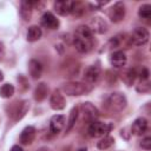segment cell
<instances>
[{"label": "cell", "mask_w": 151, "mask_h": 151, "mask_svg": "<svg viewBox=\"0 0 151 151\" xmlns=\"http://www.w3.org/2000/svg\"><path fill=\"white\" fill-rule=\"evenodd\" d=\"M14 94V86L12 84H4L0 86V97L9 98Z\"/></svg>", "instance_id": "24"}, {"label": "cell", "mask_w": 151, "mask_h": 151, "mask_svg": "<svg viewBox=\"0 0 151 151\" xmlns=\"http://www.w3.org/2000/svg\"><path fill=\"white\" fill-rule=\"evenodd\" d=\"M11 151H24V150H22V147L19 146V145H13L12 149H11Z\"/></svg>", "instance_id": "31"}, {"label": "cell", "mask_w": 151, "mask_h": 151, "mask_svg": "<svg viewBox=\"0 0 151 151\" xmlns=\"http://www.w3.org/2000/svg\"><path fill=\"white\" fill-rule=\"evenodd\" d=\"M87 27L91 29L92 33L96 32V33L103 34V33H105V32L107 31V24H106V21H105L103 18H100V17H94V18H92V19L90 20V24H88Z\"/></svg>", "instance_id": "8"}, {"label": "cell", "mask_w": 151, "mask_h": 151, "mask_svg": "<svg viewBox=\"0 0 151 151\" xmlns=\"http://www.w3.org/2000/svg\"><path fill=\"white\" fill-rule=\"evenodd\" d=\"M65 116L55 114L50 120V130L52 133H59L65 127Z\"/></svg>", "instance_id": "11"}, {"label": "cell", "mask_w": 151, "mask_h": 151, "mask_svg": "<svg viewBox=\"0 0 151 151\" xmlns=\"http://www.w3.org/2000/svg\"><path fill=\"white\" fill-rule=\"evenodd\" d=\"M50 105L53 110H63L66 106V100L60 90H54L50 98Z\"/></svg>", "instance_id": "9"}, {"label": "cell", "mask_w": 151, "mask_h": 151, "mask_svg": "<svg viewBox=\"0 0 151 151\" xmlns=\"http://www.w3.org/2000/svg\"><path fill=\"white\" fill-rule=\"evenodd\" d=\"M147 78H149V71H147V68H143V70H142V73H140V79H142V81H143V80H147Z\"/></svg>", "instance_id": "30"}, {"label": "cell", "mask_w": 151, "mask_h": 151, "mask_svg": "<svg viewBox=\"0 0 151 151\" xmlns=\"http://www.w3.org/2000/svg\"><path fill=\"white\" fill-rule=\"evenodd\" d=\"M110 64L113 67H123L126 64V54L123 51H114L110 54Z\"/></svg>", "instance_id": "12"}, {"label": "cell", "mask_w": 151, "mask_h": 151, "mask_svg": "<svg viewBox=\"0 0 151 151\" xmlns=\"http://www.w3.org/2000/svg\"><path fill=\"white\" fill-rule=\"evenodd\" d=\"M35 129L33 126H26L20 133V143L22 145H28L34 140Z\"/></svg>", "instance_id": "16"}, {"label": "cell", "mask_w": 151, "mask_h": 151, "mask_svg": "<svg viewBox=\"0 0 151 151\" xmlns=\"http://www.w3.org/2000/svg\"><path fill=\"white\" fill-rule=\"evenodd\" d=\"M28 71H29V76L33 79L40 78L41 73H42V66H41L40 61H38L35 59H31L28 63Z\"/></svg>", "instance_id": "17"}, {"label": "cell", "mask_w": 151, "mask_h": 151, "mask_svg": "<svg viewBox=\"0 0 151 151\" xmlns=\"http://www.w3.org/2000/svg\"><path fill=\"white\" fill-rule=\"evenodd\" d=\"M137 91H138V92H142V93L149 92V91H150V83H149L147 80H143V81L137 86Z\"/></svg>", "instance_id": "28"}, {"label": "cell", "mask_w": 151, "mask_h": 151, "mask_svg": "<svg viewBox=\"0 0 151 151\" xmlns=\"http://www.w3.org/2000/svg\"><path fill=\"white\" fill-rule=\"evenodd\" d=\"M2 78H4V76H2V72H1V71H0V81H1V80H2Z\"/></svg>", "instance_id": "33"}, {"label": "cell", "mask_w": 151, "mask_h": 151, "mask_svg": "<svg viewBox=\"0 0 151 151\" xmlns=\"http://www.w3.org/2000/svg\"><path fill=\"white\" fill-rule=\"evenodd\" d=\"M126 98L123 93L119 92H114L111 93L104 101V107L106 111L111 112V113H118L122 112L125 107H126Z\"/></svg>", "instance_id": "2"}, {"label": "cell", "mask_w": 151, "mask_h": 151, "mask_svg": "<svg viewBox=\"0 0 151 151\" xmlns=\"http://www.w3.org/2000/svg\"><path fill=\"white\" fill-rule=\"evenodd\" d=\"M136 71L134 70H129L126 73H125V76H124V80L129 84V85H131L133 81H134V79H136Z\"/></svg>", "instance_id": "27"}, {"label": "cell", "mask_w": 151, "mask_h": 151, "mask_svg": "<svg viewBox=\"0 0 151 151\" xmlns=\"http://www.w3.org/2000/svg\"><path fill=\"white\" fill-rule=\"evenodd\" d=\"M73 1L70 0H58L54 2V9L60 15H67L71 13Z\"/></svg>", "instance_id": "14"}, {"label": "cell", "mask_w": 151, "mask_h": 151, "mask_svg": "<svg viewBox=\"0 0 151 151\" xmlns=\"http://www.w3.org/2000/svg\"><path fill=\"white\" fill-rule=\"evenodd\" d=\"M41 34H42L41 28L39 26H37V25H33L27 31V40L31 41V42L37 41V40H39L41 38Z\"/></svg>", "instance_id": "21"}, {"label": "cell", "mask_w": 151, "mask_h": 151, "mask_svg": "<svg viewBox=\"0 0 151 151\" xmlns=\"http://www.w3.org/2000/svg\"><path fill=\"white\" fill-rule=\"evenodd\" d=\"M147 130V120L143 117L140 118H137L133 123H132V126H131V132L136 136H142L146 132Z\"/></svg>", "instance_id": "13"}, {"label": "cell", "mask_w": 151, "mask_h": 151, "mask_svg": "<svg viewBox=\"0 0 151 151\" xmlns=\"http://www.w3.org/2000/svg\"><path fill=\"white\" fill-rule=\"evenodd\" d=\"M112 129V125L111 124H107V123H101V122H92L87 129V132L91 137H104L106 136Z\"/></svg>", "instance_id": "4"}, {"label": "cell", "mask_w": 151, "mask_h": 151, "mask_svg": "<svg viewBox=\"0 0 151 151\" xmlns=\"http://www.w3.org/2000/svg\"><path fill=\"white\" fill-rule=\"evenodd\" d=\"M113 143H114L113 137H111V136H104V137L97 143V147L100 149V150H106V149H109L110 146H112Z\"/></svg>", "instance_id": "23"}, {"label": "cell", "mask_w": 151, "mask_h": 151, "mask_svg": "<svg viewBox=\"0 0 151 151\" xmlns=\"http://www.w3.org/2000/svg\"><path fill=\"white\" fill-rule=\"evenodd\" d=\"M41 24H42V26H45L46 28H50V29H55L59 27V20L51 12L44 13V15L41 17Z\"/></svg>", "instance_id": "15"}, {"label": "cell", "mask_w": 151, "mask_h": 151, "mask_svg": "<svg viewBox=\"0 0 151 151\" xmlns=\"http://www.w3.org/2000/svg\"><path fill=\"white\" fill-rule=\"evenodd\" d=\"M138 14H139V17L143 18V19H150V17H151V6H150L149 4L142 5V6L139 7Z\"/></svg>", "instance_id": "26"}, {"label": "cell", "mask_w": 151, "mask_h": 151, "mask_svg": "<svg viewBox=\"0 0 151 151\" xmlns=\"http://www.w3.org/2000/svg\"><path fill=\"white\" fill-rule=\"evenodd\" d=\"M140 146L145 150H150L151 149V137H145L142 143H140Z\"/></svg>", "instance_id": "29"}, {"label": "cell", "mask_w": 151, "mask_h": 151, "mask_svg": "<svg viewBox=\"0 0 151 151\" xmlns=\"http://www.w3.org/2000/svg\"><path fill=\"white\" fill-rule=\"evenodd\" d=\"M85 12V7L81 2H74L73 1V5H72V9H71V13L74 15V17H80L83 15Z\"/></svg>", "instance_id": "25"}, {"label": "cell", "mask_w": 151, "mask_h": 151, "mask_svg": "<svg viewBox=\"0 0 151 151\" xmlns=\"http://www.w3.org/2000/svg\"><path fill=\"white\" fill-rule=\"evenodd\" d=\"M78 116H79V107H78V106H74V107L71 110V112H70V117H68L66 131H70V130L74 126V124H76V122H77V119H78Z\"/></svg>", "instance_id": "22"}, {"label": "cell", "mask_w": 151, "mask_h": 151, "mask_svg": "<svg viewBox=\"0 0 151 151\" xmlns=\"http://www.w3.org/2000/svg\"><path fill=\"white\" fill-rule=\"evenodd\" d=\"M100 67L99 66H96V65H92L90 67H87L84 72V80L87 83V84H93L96 83L99 77H100Z\"/></svg>", "instance_id": "10"}, {"label": "cell", "mask_w": 151, "mask_h": 151, "mask_svg": "<svg viewBox=\"0 0 151 151\" xmlns=\"http://www.w3.org/2000/svg\"><path fill=\"white\" fill-rule=\"evenodd\" d=\"M125 17V5L122 1L113 4V6L109 9V18L112 22H119Z\"/></svg>", "instance_id": "5"}, {"label": "cell", "mask_w": 151, "mask_h": 151, "mask_svg": "<svg viewBox=\"0 0 151 151\" xmlns=\"http://www.w3.org/2000/svg\"><path fill=\"white\" fill-rule=\"evenodd\" d=\"M73 45L80 53H87L93 47V33L87 26H79L76 29Z\"/></svg>", "instance_id": "1"}, {"label": "cell", "mask_w": 151, "mask_h": 151, "mask_svg": "<svg viewBox=\"0 0 151 151\" xmlns=\"http://www.w3.org/2000/svg\"><path fill=\"white\" fill-rule=\"evenodd\" d=\"M2 57H4V47H2V45L0 44V60L2 59Z\"/></svg>", "instance_id": "32"}, {"label": "cell", "mask_w": 151, "mask_h": 151, "mask_svg": "<svg viewBox=\"0 0 151 151\" xmlns=\"http://www.w3.org/2000/svg\"><path fill=\"white\" fill-rule=\"evenodd\" d=\"M47 93H48V86L45 83H40L34 90V99L37 101H42L47 97Z\"/></svg>", "instance_id": "19"}, {"label": "cell", "mask_w": 151, "mask_h": 151, "mask_svg": "<svg viewBox=\"0 0 151 151\" xmlns=\"http://www.w3.org/2000/svg\"><path fill=\"white\" fill-rule=\"evenodd\" d=\"M92 90V86L87 83L81 81H70L63 85L61 91L67 96H83L88 93Z\"/></svg>", "instance_id": "3"}, {"label": "cell", "mask_w": 151, "mask_h": 151, "mask_svg": "<svg viewBox=\"0 0 151 151\" xmlns=\"http://www.w3.org/2000/svg\"><path fill=\"white\" fill-rule=\"evenodd\" d=\"M79 110L81 111L84 119H85V120H87V122H90V123L94 122V120L98 118V116H99V112H98L97 107H96L93 104L88 103V101L83 103V104L80 105Z\"/></svg>", "instance_id": "6"}, {"label": "cell", "mask_w": 151, "mask_h": 151, "mask_svg": "<svg viewBox=\"0 0 151 151\" xmlns=\"http://www.w3.org/2000/svg\"><path fill=\"white\" fill-rule=\"evenodd\" d=\"M28 109H29V103H28L27 100L21 101V103L18 105L17 110L14 111V113H13V119H14V120H19V119H21V118L27 113Z\"/></svg>", "instance_id": "20"}, {"label": "cell", "mask_w": 151, "mask_h": 151, "mask_svg": "<svg viewBox=\"0 0 151 151\" xmlns=\"http://www.w3.org/2000/svg\"><path fill=\"white\" fill-rule=\"evenodd\" d=\"M149 31L144 27H137L131 35V41L137 46H143L149 41Z\"/></svg>", "instance_id": "7"}, {"label": "cell", "mask_w": 151, "mask_h": 151, "mask_svg": "<svg viewBox=\"0 0 151 151\" xmlns=\"http://www.w3.org/2000/svg\"><path fill=\"white\" fill-rule=\"evenodd\" d=\"M34 4H35L34 1H29V0H24V1H21L20 14H21V17H22L24 20H29Z\"/></svg>", "instance_id": "18"}]
</instances>
